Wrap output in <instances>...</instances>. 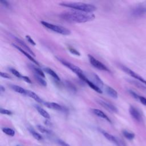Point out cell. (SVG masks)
I'll list each match as a JSON object with an SVG mask.
<instances>
[{
	"instance_id": "obj_1",
	"label": "cell",
	"mask_w": 146,
	"mask_h": 146,
	"mask_svg": "<svg viewBox=\"0 0 146 146\" xmlns=\"http://www.w3.org/2000/svg\"><path fill=\"white\" fill-rule=\"evenodd\" d=\"M61 17L65 21L75 23H85L94 19L95 16L92 13H86L79 11H70L61 14Z\"/></svg>"
},
{
	"instance_id": "obj_2",
	"label": "cell",
	"mask_w": 146,
	"mask_h": 146,
	"mask_svg": "<svg viewBox=\"0 0 146 146\" xmlns=\"http://www.w3.org/2000/svg\"><path fill=\"white\" fill-rule=\"evenodd\" d=\"M61 6H64L74 9L79 12L86 13H92L97 10V8L90 4L82 3V2H64L60 3Z\"/></svg>"
},
{
	"instance_id": "obj_3",
	"label": "cell",
	"mask_w": 146,
	"mask_h": 146,
	"mask_svg": "<svg viewBox=\"0 0 146 146\" xmlns=\"http://www.w3.org/2000/svg\"><path fill=\"white\" fill-rule=\"evenodd\" d=\"M41 23L42 25H43L45 27L47 28V29L51 30L55 33L60 34L64 35H68L71 34V31L64 27L58 26V25H56L54 24H52L45 21H41Z\"/></svg>"
},
{
	"instance_id": "obj_4",
	"label": "cell",
	"mask_w": 146,
	"mask_h": 146,
	"mask_svg": "<svg viewBox=\"0 0 146 146\" xmlns=\"http://www.w3.org/2000/svg\"><path fill=\"white\" fill-rule=\"evenodd\" d=\"M131 15L134 17L138 18L146 14V1L140 2L135 6L131 10Z\"/></svg>"
},
{
	"instance_id": "obj_5",
	"label": "cell",
	"mask_w": 146,
	"mask_h": 146,
	"mask_svg": "<svg viewBox=\"0 0 146 146\" xmlns=\"http://www.w3.org/2000/svg\"><path fill=\"white\" fill-rule=\"evenodd\" d=\"M57 59L61 63H62L64 66H65L66 67L69 69L70 70H71L72 71L75 73V74H76L78 77H79L81 76V75L84 74L82 70H81L79 67H78L77 66L75 65V64L69 62L68 61H66V60H63V59H62L59 57H57Z\"/></svg>"
},
{
	"instance_id": "obj_6",
	"label": "cell",
	"mask_w": 146,
	"mask_h": 146,
	"mask_svg": "<svg viewBox=\"0 0 146 146\" xmlns=\"http://www.w3.org/2000/svg\"><path fill=\"white\" fill-rule=\"evenodd\" d=\"M120 68H121V69L123 70L126 73H127L128 75H130V76L135 78V79H136L137 81L140 82V83H142L143 84H144V85L146 86V80H145L144 78L142 77L140 75L137 74V73L134 72V71H133V70H131L130 69L128 68L127 67L125 66L120 65Z\"/></svg>"
},
{
	"instance_id": "obj_7",
	"label": "cell",
	"mask_w": 146,
	"mask_h": 146,
	"mask_svg": "<svg viewBox=\"0 0 146 146\" xmlns=\"http://www.w3.org/2000/svg\"><path fill=\"white\" fill-rule=\"evenodd\" d=\"M88 57L90 62V63L91 64V65L93 66L94 67H95V68H97V69L100 70H103V71L110 72L109 69L105 65V64H104L103 63L100 62V61L97 60V59H95L94 57H92V55H89Z\"/></svg>"
},
{
	"instance_id": "obj_8",
	"label": "cell",
	"mask_w": 146,
	"mask_h": 146,
	"mask_svg": "<svg viewBox=\"0 0 146 146\" xmlns=\"http://www.w3.org/2000/svg\"><path fill=\"white\" fill-rule=\"evenodd\" d=\"M129 113L131 115L132 118L135 120L136 121L140 122L142 121V115L141 113H140V111L138 110V109H137L135 107L131 106L129 108Z\"/></svg>"
},
{
	"instance_id": "obj_9",
	"label": "cell",
	"mask_w": 146,
	"mask_h": 146,
	"mask_svg": "<svg viewBox=\"0 0 146 146\" xmlns=\"http://www.w3.org/2000/svg\"><path fill=\"white\" fill-rule=\"evenodd\" d=\"M98 103L102 106V107H103L104 108H105L106 110H107L110 111H111V112H113V113H118V109L115 106H114L113 105H112V104L108 102H107L106 101H104L103 100H97Z\"/></svg>"
},
{
	"instance_id": "obj_10",
	"label": "cell",
	"mask_w": 146,
	"mask_h": 146,
	"mask_svg": "<svg viewBox=\"0 0 146 146\" xmlns=\"http://www.w3.org/2000/svg\"><path fill=\"white\" fill-rule=\"evenodd\" d=\"M12 45H13L14 47L16 49H17V50H18V51H19L21 53H22V54H23L24 55H25V56H26V57L28 59H29V60H30L31 61H32L33 63H34L35 64H36L38 66H40V64H39V63L38 62L36 61L35 60V59L33 57V56H32V55H31V54H30L29 53H27V52L25 51V50H24L23 49H21L20 47H19L18 46L16 45L12 44Z\"/></svg>"
},
{
	"instance_id": "obj_11",
	"label": "cell",
	"mask_w": 146,
	"mask_h": 146,
	"mask_svg": "<svg viewBox=\"0 0 146 146\" xmlns=\"http://www.w3.org/2000/svg\"><path fill=\"white\" fill-rule=\"evenodd\" d=\"M45 105L47 107H48L50 109L55 110L58 111H64V108L62 106L59 105V104L54 102H44Z\"/></svg>"
},
{
	"instance_id": "obj_12",
	"label": "cell",
	"mask_w": 146,
	"mask_h": 146,
	"mask_svg": "<svg viewBox=\"0 0 146 146\" xmlns=\"http://www.w3.org/2000/svg\"><path fill=\"white\" fill-rule=\"evenodd\" d=\"M16 40L18 43L19 45L21 46L22 47H23V49H24L25 50H26V52H27V53H29L30 54H31L32 56H33V57H35V55L34 53L32 51V50H31L30 47L28 46L23 41H22L21 40H20V39H19L18 38H16Z\"/></svg>"
},
{
	"instance_id": "obj_13",
	"label": "cell",
	"mask_w": 146,
	"mask_h": 146,
	"mask_svg": "<svg viewBox=\"0 0 146 146\" xmlns=\"http://www.w3.org/2000/svg\"><path fill=\"white\" fill-rule=\"evenodd\" d=\"M91 79H92V81H91V82H93L95 85H96L98 87H99L100 89L103 87V86H104L103 82L98 75L92 73L91 74Z\"/></svg>"
},
{
	"instance_id": "obj_14",
	"label": "cell",
	"mask_w": 146,
	"mask_h": 146,
	"mask_svg": "<svg viewBox=\"0 0 146 146\" xmlns=\"http://www.w3.org/2000/svg\"><path fill=\"white\" fill-rule=\"evenodd\" d=\"M92 112L95 115L98 116V117H100V118H102L103 119H105L106 120H107V121L110 123H111V121L110 119L106 115L103 113V111H100V110L99 109H97V108H94V109H92Z\"/></svg>"
},
{
	"instance_id": "obj_15",
	"label": "cell",
	"mask_w": 146,
	"mask_h": 146,
	"mask_svg": "<svg viewBox=\"0 0 146 146\" xmlns=\"http://www.w3.org/2000/svg\"><path fill=\"white\" fill-rule=\"evenodd\" d=\"M101 133H102V134L103 135V136H105L107 139H108L110 141H111V142H113L115 144H116L117 145L119 146V143L118 142V140H117V139L113 135H112L108 134V133H107V132L102 130L101 131Z\"/></svg>"
},
{
	"instance_id": "obj_16",
	"label": "cell",
	"mask_w": 146,
	"mask_h": 146,
	"mask_svg": "<svg viewBox=\"0 0 146 146\" xmlns=\"http://www.w3.org/2000/svg\"><path fill=\"white\" fill-rule=\"evenodd\" d=\"M129 92H130V94L134 98H135L136 99L138 100L139 102L142 104V105L146 106V98H145L144 97H142V96H141V95H139L138 94H137L136 92H135L133 91L130 90V91H129Z\"/></svg>"
},
{
	"instance_id": "obj_17",
	"label": "cell",
	"mask_w": 146,
	"mask_h": 146,
	"mask_svg": "<svg viewBox=\"0 0 146 146\" xmlns=\"http://www.w3.org/2000/svg\"><path fill=\"white\" fill-rule=\"evenodd\" d=\"M105 90L107 95H109L110 97H111V98L116 99V98H117L118 97L117 91L115 90H114V89L111 87L106 86Z\"/></svg>"
},
{
	"instance_id": "obj_18",
	"label": "cell",
	"mask_w": 146,
	"mask_h": 146,
	"mask_svg": "<svg viewBox=\"0 0 146 146\" xmlns=\"http://www.w3.org/2000/svg\"><path fill=\"white\" fill-rule=\"evenodd\" d=\"M26 95L28 97H29L30 98H33V99H34L36 102L40 103H42L43 100L41 98L38 96V95H36L35 92H34L33 91H31L29 90H27L26 92Z\"/></svg>"
},
{
	"instance_id": "obj_19",
	"label": "cell",
	"mask_w": 146,
	"mask_h": 146,
	"mask_svg": "<svg viewBox=\"0 0 146 146\" xmlns=\"http://www.w3.org/2000/svg\"><path fill=\"white\" fill-rule=\"evenodd\" d=\"M10 87L16 92H18V93L21 94L26 95V92H27L26 90L24 89V88L21 87L20 86L15 85H10Z\"/></svg>"
},
{
	"instance_id": "obj_20",
	"label": "cell",
	"mask_w": 146,
	"mask_h": 146,
	"mask_svg": "<svg viewBox=\"0 0 146 146\" xmlns=\"http://www.w3.org/2000/svg\"><path fill=\"white\" fill-rule=\"evenodd\" d=\"M35 107L36 109V110L38 111V112L43 117H44L46 119H50V116L49 114L47 113V112L43 108H42L41 107L38 106H35Z\"/></svg>"
},
{
	"instance_id": "obj_21",
	"label": "cell",
	"mask_w": 146,
	"mask_h": 146,
	"mask_svg": "<svg viewBox=\"0 0 146 146\" xmlns=\"http://www.w3.org/2000/svg\"><path fill=\"white\" fill-rule=\"evenodd\" d=\"M29 66L30 67V69H32L34 72L35 74L38 75H39V76H40V77H42L43 78L45 77V74H44V72H43L42 70H41L40 69L38 68V67H36L32 65V64H30Z\"/></svg>"
},
{
	"instance_id": "obj_22",
	"label": "cell",
	"mask_w": 146,
	"mask_h": 146,
	"mask_svg": "<svg viewBox=\"0 0 146 146\" xmlns=\"http://www.w3.org/2000/svg\"><path fill=\"white\" fill-rule=\"evenodd\" d=\"M44 70L45 71H46L47 73V74L51 75L53 78H54L55 80H57L58 81H60V77H59L58 75L56 74V72L53 71V70L50 68H48V67H46V68L44 69Z\"/></svg>"
},
{
	"instance_id": "obj_23",
	"label": "cell",
	"mask_w": 146,
	"mask_h": 146,
	"mask_svg": "<svg viewBox=\"0 0 146 146\" xmlns=\"http://www.w3.org/2000/svg\"><path fill=\"white\" fill-rule=\"evenodd\" d=\"M34 78L35 80L37 81L38 83H40L41 85L45 87L47 86V83L46 82V81L43 79V78L39 76V75L36 74H34Z\"/></svg>"
},
{
	"instance_id": "obj_24",
	"label": "cell",
	"mask_w": 146,
	"mask_h": 146,
	"mask_svg": "<svg viewBox=\"0 0 146 146\" xmlns=\"http://www.w3.org/2000/svg\"><path fill=\"white\" fill-rule=\"evenodd\" d=\"M2 131H3L5 134H6V135H9V136H13L15 135V131L12 128H2Z\"/></svg>"
},
{
	"instance_id": "obj_25",
	"label": "cell",
	"mask_w": 146,
	"mask_h": 146,
	"mask_svg": "<svg viewBox=\"0 0 146 146\" xmlns=\"http://www.w3.org/2000/svg\"><path fill=\"white\" fill-rule=\"evenodd\" d=\"M123 134L124 136L128 140H133L135 137V134L134 133H130V132L124 130L123 131Z\"/></svg>"
},
{
	"instance_id": "obj_26",
	"label": "cell",
	"mask_w": 146,
	"mask_h": 146,
	"mask_svg": "<svg viewBox=\"0 0 146 146\" xmlns=\"http://www.w3.org/2000/svg\"><path fill=\"white\" fill-rule=\"evenodd\" d=\"M29 131L30 132L31 134L34 137V138L38 140H41L42 139V136L40 134H38V133H36V131H35L33 129H29Z\"/></svg>"
},
{
	"instance_id": "obj_27",
	"label": "cell",
	"mask_w": 146,
	"mask_h": 146,
	"mask_svg": "<svg viewBox=\"0 0 146 146\" xmlns=\"http://www.w3.org/2000/svg\"><path fill=\"white\" fill-rule=\"evenodd\" d=\"M37 128L38 129L39 131L41 132L42 133L47 134H51V131L49 130V129L45 128V127H43V126H41V125H38L37 126Z\"/></svg>"
},
{
	"instance_id": "obj_28",
	"label": "cell",
	"mask_w": 146,
	"mask_h": 146,
	"mask_svg": "<svg viewBox=\"0 0 146 146\" xmlns=\"http://www.w3.org/2000/svg\"><path fill=\"white\" fill-rule=\"evenodd\" d=\"M133 85H135L136 86H137V87H139L140 89H142L143 90H146V86H144L143 84H141L140 83H139V82H136V81H129Z\"/></svg>"
},
{
	"instance_id": "obj_29",
	"label": "cell",
	"mask_w": 146,
	"mask_h": 146,
	"mask_svg": "<svg viewBox=\"0 0 146 146\" xmlns=\"http://www.w3.org/2000/svg\"><path fill=\"white\" fill-rule=\"evenodd\" d=\"M10 71L13 75H14L15 76L17 77V78H22V75H21V74H20V73H19V72H18L17 70H16V69H13V68H10Z\"/></svg>"
},
{
	"instance_id": "obj_30",
	"label": "cell",
	"mask_w": 146,
	"mask_h": 146,
	"mask_svg": "<svg viewBox=\"0 0 146 146\" xmlns=\"http://www.w3.org/2000/svg\"><path fill=\"white\" fill-rule=\"evenodd\" d=\"M0 113L2 114H5V115H10L12 114V112L8 110L4 109V108H1L0 109Z\"/></svg>"
},
{
	"instance_id": "obj_31",
	"label": "cell",
	"mask_w": 146,
	"mask_h": 146,
	"mask_svg": "<svg viewBox=\"0 0 146 146\" xmlns=\"http://www.w3.org/2000/svg\"><path fill=\"white\" fill-rule=\"evenodd\" d=\"M69 50L70 52L72 54L75 55H78V56H79L81 55L79 52H78V50H77L76 49H75L74 48H72V47H69Z\"/></svg>"
},
{
	"instance_id": "obj_32",
	"label": "cell",
	"mask_w": 146,
	"mask_h": 146,
	"mask_svg": "<svg viewBox=\"0 0 146 146\" xmlns=\"http://www.w3.org/2000/svg\"><path fill=\"white\" fill-rule=\"evenodd\" d=\"M57 142L61 146H70L69 144H67V143L64 142L63 140H61V139H58Z\"/></svg>"
},
{
	"instance_id": "obj_33",
	"label": "cell",
	"mask_w": 146,
	"mask_h": 146,
	"mask_svg": "<svg viewBox=\"0 0 146 146\" xmlns=\"http://www.w3.org/2000/svg\"><path fill=\"white\" fill-rule=\"evenodd\" d=\"M26 40H27V41L29 42H30L31 44L33 46H35L36 43L34 41V40H33V39L30 37V36L29 35H26Z\"/></svg>"
},
{
	"instance_id": "obj_34",
	"label": "cell",
	"mask_w": 146,
	"mask_h": 146,
	"mask_svg": "<svg viewBox=\"0 0 146 146\" xmlns=\"http://www.w3.org/2000/svg\"><path fill=\"white\" fill-rule=\"evenodd\" d=\"M0 75H1V76L2 78H7V79H9V78H10V75H9L8 74H6V73H5V72H1V73H0Z\"/></svg>"
},
{
	"instance_id": "obj_35",
	"label": "cell",
	"mask_w": 146,
	"mask_h": 146,
	"mask_svg": "<svg viewBox=\"0 0 146 146\" xmlns=\"http://www.w3.org/2000/svg\"><path fill=\"white\" fill-rule=\"evenodd\" d=\"M22 79H24V80L25 81H26L27 83H32V81L29 79V77H27L26 76H22Z\"/></svg>"
},
{
	"instance_id": "obj_36",
	"label": "cell",
	"mask_w": 146,
	"mask_h": 146,
	"mask_svg": "<svg viewBox=\"0 0 146 146\" xmlns=\"http://www.w3.org/2000/svg\"><path fill=\"white\" fill-rule=\"evenodd\" d=\"M0 2L3 5V6H5V7H7V8H9L10 6V5L9 4V3L6 1H1Z\"/></svg>"
},
{
	"instance_id": "obj_37",
	"label": "cell",
	"mask_w": 146,
	"mask_h": 146,
	"mask_svg": "<svg viewBox=\"0 0 146 146\" xmlns=\"http://www.w3.org/2000/svg\"><path fill=\"white\" fill-rule=\"evenodd\" d=\"M0 90H1V92H4V91H5V88L2 86H1V87H0Z\"/></svg>"
},
{
	"instance_id": "obj_38",
	"label": "cell",
	"mask_w": 146,
	"mask_h": 146,
	"mask_svg": "<svg viewBox=\"0 0 146 146\" xmlns=\"http://www.w3.org/2000/svg\"><path fill=\"white\" fill-rule=\"evenodd\" d=\"M17 146H20V145H17Z\"/></svg>"
}]
</instances>
